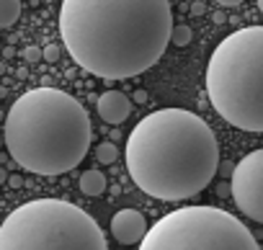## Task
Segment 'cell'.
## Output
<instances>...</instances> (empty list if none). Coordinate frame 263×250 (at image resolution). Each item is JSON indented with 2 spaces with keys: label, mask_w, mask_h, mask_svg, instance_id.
Segmentation results:
<instances>
[{
  "label": "cell",
  "mask_w": 263,
  "mask_h": 250,
  "mask_svg": "<svg viewBox=\"0 0 263 250\" xmlns=\"http://www.w3.org/2000/svg\"><path fill=\"white\" fill-rule=\"evenodd\" d=\"M60 34L85 72L126 80L165 54L173 13L168 0H62Z\"/></svg>",
  "instance_id": "1"
},
{
  "label": "cell",
  "mask_w": 263,
  "mask_h": 250,
  "mask_svg": "<svg viewBox=\"0 0 263 250\" xmlns=\"http://www.w3.org/2000/svg\"><path fill=\"white\" fill-rule=\"evenodd\" d=\"M219 168V145L209 124L186 108L145 116L126 140V170L147 196L183 201L201 194Z\"/></svg>",
  "instance_id": "2"
},
{
  "label": "cell",
  "mask_w": 263,
  "mask_h": 250,
  "mask_svg": "<svg viewBox=\"0 0 263 250\" xmlns=\"http://www.w3.org/2000/svg\"><path fill=\"white\" fill-rule=\"evenodd\" d=\"M90 119L83 103L57 88L24 93L6 116L8 155L29 173L62 176L90 150Z\"/></svg>",
  "instance_id": "3"
},
{
  "label": "cell",
  "mask_w": 263,
  "mask_h": 250,
  "mask_svg": "<svg viewBox=\"0 0 263 250\" xmlns=\"http://www.w3.org/2000/svg\"><path fill=\"white\" fill-rule=\"evenodd\" d=\"M214 111L242 132H263V26L237 29L217 44L206 65Z\"/></svg>",
  "instance_id": "4"
},
{
  "label": "cell",
  "mask_w": 263,
  "mask_h": 250,
  "mask_svg": "<svg viewBox=\"0 0 263 250\" xmlns=\"http://www.w3.org/2000/svg\"><path fill=\"white\" fill-rule=\"evenodd\" d=\"M0 250H108L103 229L80 206L36 199L13 209L0 224Z\"/></svg>",
  "instance_id": "5"
},
{
  "label": "cell",
  "mask_w": 263,
  "mask_h": 250,
  "mask_svg": "<svg viewBox=\"0 0 263 250\" xmlns=\"http://www.w3.org/2000/svg\"><path fill=\"white\" fill-rule=\"evenodd\" d=\"M140 250H260L248 227L217 206H183L150 227Z\"/></svg>",
  "instance_id": "6"
},
{
  "label": "cell",
  "mask_w": 263,
  "mask_h": 250,
  "mask_svg": "<svg viewBox=\"0 0 263 250\" xmlns=\"http://www.w3.org/2000/svg\"><path fill=\"white\" fill-rule=\"evenodd\" d=\"M232 199L248 219L263 224V147L248 152L235 165Z\"/></svg>",
  "instance_id": "7"
},
{
  "label": "cell",
  "mask_w": 263,
  "mask_h": 250,
  "mask_svg": "<svg viewBox=\"0 0 263 250\" xmlns=\"http://www.w3.org/2000/svg\"><path fill=\"white\" fill-rule=\"evenodd\" d=\"M147 219L142 211L137 209H121L114 214L111 219V235L116 242L121 245H135V242H142L145 235H147Z\"/></svg>",
  "instance_id": "8"
},
{
  "label": "cell",
  "mask_w": 263,
  "mask_h": 250,
  "mask_svg": "<svg viewBox=\"0 0 263 250\" xmlns=\"http://www.w3.org/2000/svg\"><path fill=\"white\" fill-rule=\"evenodd\" d=\"M98 113L106 124H121L126 121V116L132 113V101L121 93V90H106L98 98Z\"/></svg>",
  "instance_id": "9"
},
{
  "label": "cell",
  "mask_w": 263,
  "mask_h": 250,
  "mask_svg": "<svg viewBox=\"0 0 263 250\" xmlns=\"http://www.w3.org/2000/svg\"><path fill=\"white\" fill-rule=\"evenodd\" d=\"M78 186H80V191L85 196H101L106 191V176L101 170H85L80 176V183Z\"/></svg>",
  "instance_id": "10"
},
{
  "label": "cell",
  "mask_w": 263,
  "mask_h": 250,
  "mask_svg": "<svg viewBox=\"0 0 263 250\" xmlns=\"http://www.w3.org/2000/svg\"><path fill=\"white\" fill-rule=\"evenodd\" d=\"M21 16V0H0V29H11Z\"/></svg>",
  "instance_id": "11"
},
{
  "label": "cell",
  "mask_w": 263,
  "mask_h": 250,
  "mask_svg": "<svg viewBox=\"0 0 263 250\" xmlns=\"http://www.w3.org/2000/svg\"><path fill=\"white\" fill-rule=\"evenodd\" d=\"M116 158H119V152H116V145H111V142H103V145H98V147H96V160H98V163H103V165H111V163H116Z\"/></svg>",
  "instance_id": "12"
},
{
  "label": "cell",
  "mask_w": 263,
  "mask_h": 250,
  "mask_svg": "<svg viewBox=\"0 0 263 250\" xmlns=\"http://www.w3.org/2000/svg\"><path fill=\"white\" fill-rule=\"evenodd\" d=\"M191 39H194V31H191L186 24H181V26H173L171 44H176V47H186V44H191Z\"/></svg>",
  "instance_id": "13"
},
{
  "label": "cell",
  "mask_w": 263,
  "mask_h": 250,
  "mask_svg": "<svg viewBox=\"0 0 263 250\" xmlns=\"http://www.w3.org/2000/svg\"><path fill=\"white\" fill-rule=\"evenodd\" d=\"M24 60H26V62H39V60H44V49H39V47H26V49H24Z\"/></svg>",
  "instance_id": "14"
},
{
  "label": "cell",
  "mask_w": 263,
  "mask_h": 250,
  "mask_svg": "<svg viewBox=\"0 0 263 250\" xmlns=\"http://www.w3.org/2000/svg\"><path fill=\"white\" fill-rule=\"evenodd\" d=\"M60 60V47L57 44H47L44 47V62H57Z\"/></svg>",
  "instance_id": "15"
},
{
  "label": "cell",
  "mask_w": 263,
  "mask_h": 250,
  "mask_svg": "<svg viewBox=\"0 0 263 250\" xmlns=\"http://www.w3.org/2000/svg\"><path fill=\"white\" fill-rule=\"evenodd\" d=\"M217 194H219V196H227V194H232V183H230V186H227V183H219V186H217Z\"/></svg>",
  "instance_id": "16"
},
{
  "label": "cell",
  "mask_w": 263,
  "mask_h": 250,
  "mask_svg": "<svg viewBox=\"0 0 263 250\" xmlns=\"http://www.w3.org/2000/svg\"><path fill=\"white\" fill-rule=\"evenodd\" d=\"M132 98H135L137 103H145V101H147V93H145V90H135V95H132Z\"/></svg>",
  "instance_id": "17"
},
{
  "label": "cell",
  "mask_w": 263,
  "mask_h": 250,
  "mask_svg": "<svg viewBox=\"0 0 263 250\" xmlns=\"http://www.w3.org/2000/svg\"><path fill=\"white\" fill-rule=\"evenodd\" d=\"M8 186L11 188H21V176H11L8 178Z\"/></svg>",
  "instance_id": "18"
},
{
  "label": "cell",
  "mask_w": 263,
  "mask_h": 250,
  "mask_svg": "<svg viewBox=\"0 0 263 250\" xmlns=\"http://www.w3.org/2000/svg\"><path fill=\"white\" fill-rule=\"evenodd\" d=\"M219 6H227V8H235V6H240L242 0H217Z\"/></svg>",
  "instance_id": "19"
},
{
  "label": "cell",
  "mask_w": 263,
  "mask_h": 250,
  "mask_svg": "<svg viewBox=\"0 0 263 250\" xmlns=\"http://www.w3.org/2000/svg\"><path fill=\"white\" fill-rule=\"evenodd\" d=\"M191 13H194V16H201V13H204V3H194V6H191Z\"/></svg>",
  "instance_id": "20"
},
{
  "label": "cell",
  "mask_w": 263,
  "mask_h": 250,
  "mask_svg": "<svg viewBox=\"0 0 263 250\" xmlns=\"http://www.w3.org/2000/svg\"><path fill=\"white\" fill-rule=\"evenodd\" d=\"M212 18H214V24H224V13H214Z\"/></svg>",
  "instance_id": "21"
},
{
  "label": "cell",
  "mask_w": 263,
  "mask_h": 250,
  "mask_svg": "<svg viewBox=\"0 0 263 250\" xmlns=\"http://www.w3.org/2000/svg\"><path fill=\"white\" fill-rule=\"evenodd\" d=\"M258 8H260V13H263V0H258Z\"/></svg>",
  "instance_id": "22"
}]
</instances>
